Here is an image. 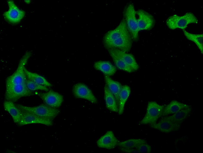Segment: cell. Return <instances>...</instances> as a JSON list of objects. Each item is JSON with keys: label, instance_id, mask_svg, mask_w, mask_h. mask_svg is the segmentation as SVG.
I'll list each match as a JSON object with an SVG mask.
<instances>
[{"label": "cell", "instance_id": "7402d4cb", "mask_svg": "<svg viewBox=\"0 0 203 153\" xmlns=\"http://www.w3.org/2000/svg\"><path fill=\"white\" fill-rule=\"evenodd\" d=\"M108 51L118 68L129 73L134 72L133 70L116 54L111 49H108Z\"/></svg>", "mask_w": 203, "mask_h": 153}, {"label": "cell", "instance_id": "e0dca14e", "mask_svg": "<svg viewBox=\"0 0 203 153\" xmlns=\"http://www.w3.org/2000/svg\"><path fill=\"white\" fill-rule=\"evenodd\" d=\"M4 108L12 116L14 122L17 124L19 122L21 117L22 113L19 109L11 101L6 100L4 103Z\"/></svg>", "mask_w": 203, "mask_h": 153}, {"label": "cell", "instance_id": "277c9868", "mask_svg": "<svg viewBox=\"0 0 203 153\" xmlns=\"http://www.w3.org/2000/svg\"><path fill=\"white\" fill-rule=\"evenodd\" d=\"M164 106L155 101L149 102L146 113L139 124L150 125L156 123L158 120L162 117Z\"/></svg>", "mask_w": 203, "mask_h": 153}, {"label": "cell", "instance_id": "30bf717a", "mask_svg": "<svg viewBox=\"0 0 203 153\" xmlns=\"http://www.w3.org/2000/svg\"><path fill=\"white\" fill-rule=\"evenodd\" d=\"M73 93L76 97L85 99L93 103H96L97 100L91 89L85 84L79 83L73 88Z\"/></svg>", "mask_w": 203, "mask_h": 153}, {"label": "cell", "instance_id": "4fadbf2b", "mask_svg": "<svg viewBox=\"0 0 203 153\" xmlns=\"http://www.w3.org/2000/svg\"><path fill=\"white\" fill-rule=\"evenodd\" d=\"M119 142L113 132L108 131L97 140V144L100 148L110 150L115 148Z\"/></svg>", "mask_w": 203, "mask_h": 153}, {"label": "cell", "instance_id": "d4e9b609", "mask_svg": "<svg viewBox=\"0 0 203 153\" xmlns=\"http://www.w3.org/2000/svg\"><path fill=\"white\" fill-rule=\"evenodd\" d=\"M147 143L146 140L141 139H131L119 142L118 145L120 147L134 148L139 145Z\"/></svg>", "mask_w": 203, "mask_h": 153}, {"label": "cell", "instance_id": "2e32d148", "mask_svg": "<svg viewBox=\"0 0 203 153\" xmlns=\"http://www.w3.org/2000/svg\"><path fill=\"white\" fill-rule=\"evenodd\" d=\"M191 110L190 107L181 110L171 115L163 117L161 119L182 123L189 116Z\"/></svg>", "mask_w": 203, "mask_h": 153}, {"label": "cell", "instance_id": "8992f818", "mask_svg": "<svg viewBox=\"0 0 203 153\" xmlns=\"http://www.w3.org/2000/svg\"><path fill=\"white\" fill-rule=\"evenodd\" d=\"M34 94L28 89L26 84L8 85L6 86L5 96L6 100L14 102L21 97L30 96Z\"/></svg>", "mask_w": 203, "mask_h": 153}, {"label": "cell", "instance_id": "6da1fadb", "mask_svg": "<svg viewBox=\"0 0 203 153\" xmlns=\"http://www.w3.org/2000/svg\"><path fill=\"white\" fill-rule=\"evenodd\" d=\"M132 39L124 18L116 28L106 33L103 43L108 49L116 48L126 52L131 48Z\"/></svg>", "mask_w": 203, "mask_h": 153}, {"label": "cell", "instance_id": "7c38bea8", "mask_svg": "<svg viewBox=\"0 0 203 153\" xmlns=\"http://www.w3.org/2000/svg\"><path fill=\"white\" fill-rule=\"evenodd\" d=\"M182 123L161 119L158 122L150 125L151 128L163 133H169L178 130Z\"/></svg>", "mask_w": 203, "mask_h": 153}, {"label": "cell", "instance_id": "9c48e42d", "mask_svg": "<svg viewBox=\"0 0 203 153\" xmlns=\"http://www.w3.org/2000/svg\"><path fill=\"white\" fill-rule=\"evenodd\" d=\"M35 94L38 96L45 104L51 107L57 108L61 105L63 97L60 94L52 90L45 92H35Z\"/></svg>", "mask_w": 203, "mask_h": 153}, {"label": "cell", "instance_id": "7a4b0ae2", "mask_svg": "<svg viewBox=\"0 0 203 153\" xmlns=\"http://www.w3.org/2000/svg\"><path fill=\"white\" fill-rule=\"evenodd\" d=\"M198 20L194 13L187 12L184 15L180 16L173 14L169 17L166 21L167 27L170 29L179 28L183 30L191 23L197 24Z\"/></svg>", "mask_w": 203, "mask_h": 153}, {"label": "cell", "instance_id": "4316f807", "mask_svg": "<svg viewBox=\"0 0 203 153\" xmlns=\"http://www.w3.org/2000/svg\"><path fill=\"white\" fill-rule=\"evenodd\" d=\"M135 148L139 151V153H149L151 152V146L147 143L140 144Z\"/></svg>", "mask_w": 203, "mask_h": 153}, {"label": "cell", "instance_id": "3957f363", "mask_svg": "<svg viewBox=\"0 0 203 153\" xmlns=\"http://www.w3.org/2000/svg\"><path fill=\"white\" fill-rule=\"evenodd\" d=\"M16 106L20 109L33 113L38 116L53 120L58 115L59 110L51 107L46 104H41L39 105L30 107L20 104H16Z\"/></svg>", "mask_w": 203, "mask_h": 153}, {"label": "cell", "instance_id": "5b68a950", "mask_svg": "<svg viewBox=\"0 0 203 153\" xmlns=\"http://www.w3.org/2000/svg\"><path fill=\"white\" fill-rule=\"evenodd\" d=\"M124 18L128 29L133 39L137 40L138 38V29L136 14L134 6L130 3L126 7L124 12Z\"/></svg>", "mask_w": 203, "mask_h": 153}, {"label": "cell", "instance_id": "8fae6325", "mask_svg": "<svg viewBox=\"0 0 203 153\" xmlns=\"http://www.w3.org/2000/svg\"><path fill=\"white\" fill-rule=\"evenodd\" d=\"M136 13L138 16L137 20L139 31L150 30L153 27L155 20L151 14L142 9L138 10Z\"/></svg>", "mask_w": 203, "mask_h": 153}, {"label": "cell", "instance_id": "603a6c76", "mask_svg": "<svg viewBox=\"0 0 203 153\" xmlns=\"http://www.w3.org/2000/svg\"><path fill=\"white\" fill-rule=\"evenodd\" d=\"M24 71L28 79L47 87L52 86V84L43 76L36 73L30 72L25 68H24Z\"/></svg>", "mask_w": 203, "mask_h": 153}, {"label": "cell", "instance_id": "ac0fdd59", "mask_svg": "<svg viewBox=\"0 0 203 153\" xmlns=\"http://www.w3.org/2000/svg\"><path fill=\"white\" fill-rule=\"evenodd\" d=\"M104 78L106 84L115 96L118 107L119 96L122 86L120 83L113 80L109 76L105 75Z\"/></svg>", "mask_w": 203, "mask_h": 153}, {"label": "cell", "instance_id": "44dd1931", "mask_svg": "<svg viewBox=\"0 0 203 153\" xmlns=\"http://www.w3.org/2000/svg\"><path fill=\"white\" fill-rule=\"evenodd\" d=\"M131 92V88L129 86L126 85L122 86L119 96L118 113L119 115H121L123 112L125 103Z\"/></svg>", "mask_w": 203, "mask_h": 153}, {"label": "cell", "instance_id": "cb8c5ba5", "mask_svg": "<svg viewBox=\"0 0 203 153\" xmlns=\"http://www.w3.org/2000/svg\"><path fill=\"white\" fill-rule=\"evenodd\" d=\"M184 34L189 40L195 43L203 54V34H194L187 32L185 30H183Z\"/></svg>", "mask_w": 203, "mask_h": 153}, {"label": "cell", "instance_id": "ffe728a7", "mask_svg": "<svg viewBox=\"0 0 203 153\" xmlns=\"http://www.w3.org/2000/svg\"><path fill=\"white\" fill-rule=\"evenodd\" d=\"M94 67L105 75L109 76L114 75L116 71L115 66L108 61H100L96 62L94 63Z\"/></svg>", "mask_w": 203, "mask_h": 153}, {"label": "cell", "instance_id": "d6986e66", "mask_svg": "<svg viewBox=\"0 0 203 153\" xmlns=\"http://www.w3.org/2000/svg\"><path fill=\"white\" fill-rule=\"evenodd\" d=\"M104 98L107 108L111 111L118 112V107L114 95L106 84L104 88Z\"/></svg>", "mask_w": 203, "mask_h": 153}, {"label": "cell", "instance_id": "ba28073f", "mask_svg": "<svg viewBox=\"0 0 203 153\" xmlns=\"http://www.w3.org/2000/svg\"><path fill=\"white\" fill-rule=\"evenodd\" d=\"M20 110L21 117L17 124L19 126L33 124H40L47 126L52 125L53 124L52 120L41 117L31 113Z\"/></svg>", "mask_w": 203, "mask_h": 153}, {"label": "cell", "instance_id": "52a82bcc", "mask_svg": "<svg viewBox=\"0 0 203 153\" xmlns=\"http://www.w3.org/2000/svg\"><path fill=\"white\" fill-rule=\"evenodd\" d=\"M9 10L3 14L5 19L12 24L17 23L24 18L25 12L20 9L12 0L7 1Z\"/></svg>", "mask_w": 203, "mask_h": 153}, {"label": "cell", "instance_id": "9a60e30c", "mask_svg": "<svg viewBox=\"0 0 203 153\" xmlns=\"http://www.w3.org/2000/svg\"><path fill=\"white\" fill-rule=\"evenodd\" d=\"M111 49L116 54L130 66L134 72L138 69L139 65L133 55L117 49L112 48Z\"/></svg>", "mask_w": 203, "mask_h": 153}, {"label": "cell", "instance_id": "484cf974", "mask_svg": "<svg viewBox=\"0 0 203 153\" xmlns=\"http://www.w3.org/2000/svg\"><path fill=\"white\" fill-rule=\"evenodd\" d=\"M26 84L28 89L32 91L37 90H44L46 91L49 90L47 86L37 83L27 79Z\"/></svg>", "mask_w": 203, "mask_h": 153}, {"label": "cell", "instance_id": "83f0119b", "mask_svg": "<svg viewBox=\"0 0 203 153\" xmlns=\"http://www.w3.org/2000/svg\"><path fill=\"white\" fill-rule=\"evenodd\" d=\"M119 149L122 152L125 153H139L135 148V149L120 147Z\"/></svg>", "mask_w": 203, "mask_h": 153}, {"label": "cell", "instance_id": "5bb4252c", "mask_svg": "<svg viewBox=\"0 0 203 153\" xmlns=\"http://www.w3.org/2000/svg\"><path fill=\"white\" fill-rule=\"evenodd\" d=\"M190 107V105L176 100H172L168 105L164 106L162 117L173 114L181 110Z\"/></svg>", "mask_w": 203, "mask_h": 153}]
</instances>
